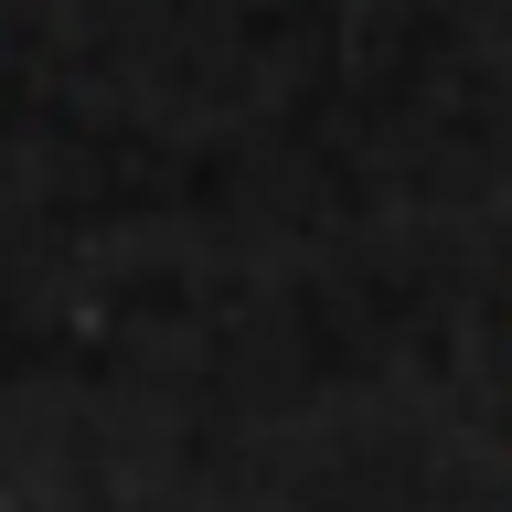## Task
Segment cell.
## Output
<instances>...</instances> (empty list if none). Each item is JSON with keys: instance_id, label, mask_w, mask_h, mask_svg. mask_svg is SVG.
Segmentation results:
<instances>
[]
</instances>
